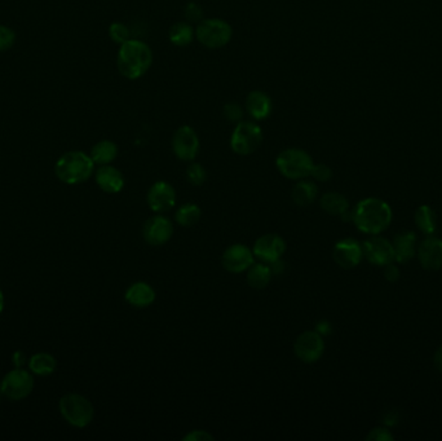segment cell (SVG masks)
<instances>
[{
	"mask_svg": "<svg viewBox=\"0 0 442 441\" xmlns=\"http://www.w3.org/2000/svg\"><path fill=\"white\" fill-rule=\"evenodd\" d=\"M390 204L379 198H366L352 211V221L358 230L367 234H379L391 224Z\"/></svg>",
	"mask_w": 442,
	"mask_h": 441,
	"instance_id": "6da1fadb",
	"label": "cell"
},
{
	"mask_svg": "<svg viewBox=\"0 0 442 441\" xmlns=\"http://www.w3.org/2000/svg\"><path fill=\"white\" fill-rule=\"evenodd\" d=\"M153 62V53L146 43L129 39L120 44L117 65L123 77L137 79L143 77Z\"/></svg>",
	"mask_w": 442,
	"mask_h": 441,
	"instance_id": "7a4b0ae2",
	"label": "cell"
},
{
	"mask_svg": "<svg viewBox=\"0 0 442 441\" xmlns=\"http://www.w3.org/2000/svg\"><path fill=\"white\" fill-rule=\"evenodd\" d=\"M94 162L83 152H69L56 162L55 172L62 183L77 186L87 181L94 172Z\"/></svg>",
	"mask_w": 442,
	"mask_h": 441,
	"instance_id": "3957f363",
	"label": "cell"
},
{
	"mask_svg": "<svg viewBox=\"0 0 442 441\" xmlns=\"http://www.w3.org/2000/svg\"><path fill=\"white\" fill-rule=\"evenodd\" d=\"M276 164L282 176L291 180H301L311 176L315 162L306 150L290 148L278 154Z\"/></svg>",
	"mask_w": 442,
	"mask_h": 441,
	"instance_id": "277c9868",
	"label": "cell"
},
{
	"mask_svg": "<svg viewBox=\"0 0 442 441\" xmlns=\"http://www.w3.org/2000/svg\"><path fill=\"white\" fill-rule=\"evenodd\" d=\"M59 407L64 419L78 428H83L94 419V410L91 401L79 393H68L61 398Z\"/></svg>",
	"mask_w": 442,
	"mask_h": 441,
	"instance_id": "5b68a950",
	"label": "cell"
},
{
	"mask_svg": "<svg viewBox=\"0 0 442 441\" xmlns=\"http://www.w3.org/2000/svg\"><path fill=\"white\" fill-rule=\"evenodd\" d=\"M263 143V131L254 122H239L230 137L233 152L239 155H248L259 149Z\"/></svg>",
	"mask_w": 442,
	"mask_h": 441,
	"instance_id": "8992f818",
	"label": "cell"
},
{
	"mask_svg": "<svg viewBox=\"0 0 442 441\" xmlns=\"http://www.w3.org/2000/svg\"><path fill=\"white\" fill-rule=\"evenodd\" d=\"M231 26L220 18L202 20L197 27V39L208 48H221L231 39Z\"/></svg>",
	"mask_w": 442,
	"mask_h": 441,
	"instance_id": "52a82bcc",
	"label": "cell"
},
{
	"mask_svg": "<svg viewBox=\"0 0 442 441\" xmlns=\"http://www.w3.org/2000/svg\"><path fill=\"white\" fill-rule=\"evenodd\" d=\"M33 388H34V379L31 374L22 370L21 368H17L9 372L8 374H6L0 386L3 395L15 401L27 398L31 393Z\"/></svg>",
	"mask_w": 442,
	"mask_h": 441,
	"instance_id": "ba28073f",
	"label": "cell"
},
{
	"mask_svg": "<svg viewBox=\"0 0 442 441\" xmlns=\"http://www.w3.org/2000/svg\"><path fill=\"white\" fill-rule=\"evenodd\" d=\"M294 352L299 360L306 364L317 363L325 352L322 335L315 330L301 332L294 343Z\"/></svg>",
	"mask_w": 442,
	"mask_h": 441,
	"instance_id": "9c48e42d",
	"label": "cell"
},
{
	"mask_svg": "<svg viewBox=\"0 0 442 441\" xmlns=\"http://www.w3.org/2000/svg\"><path fill=\"white\" fill-rule=\"evenodd\" d=\"M173 234V225L169 218L155 215L145 221L143 237L152 246H162L170 241Z\"/></svg>",
	"mask_w": 442,
	"mask_h": 441,
	"instance_id": "30bf717a",
	"label": "cell"
},
{
	"mask_svg": "<svg viewBox=\"0 0 442 441\" xmlns=\"http://www.w3.org/2000/svg\"><path fill=\"white\" fill-rule=\"evenodd\" d=\"M173 153L181 161H193L196 160L199 152V139L196 131L189 126L180 127L172 139Z\"/></svg>",
	"mask_w": 442,
	"mask_h": 441,
	"instance_id": "8fae6325",
	"label": "cell"
},
{
	"mask_svg": "<svg viewBox=\"0 0 442 441\" xmlns=\"http://www.w3.org/2000/svg\"><path fill=\"white\" fill-rule=\"evenodd\" d=\"M252 251L256 258L263 260L264 263L272 264L280 260L282 255L285 254L286 242L281 236L268 233L256 239Z\"/></svg>",
	"mask_w": 442,
	"mask_h": 441,
	"instance_id": "7c38bea8",
	"label": "cell"
},
{
	"mask_svg": "<svg viewBox=\"0 0 442 441\" xmlns=\"http://www.w3.org/2000/svg\"><path fill=\"white\" fill-rule=\"evenodd\" d=\"M254 251L242 244L228 247L221 256L222 267L230 273H242L254 264Z\"/></svg>",
	"mask_w": 442,
	"mask_h": 441,
	"instance_id": "4fadbf2b",
	"label": "cell"
},
{
	"mask_svg": "<svg viewBox=\"0 0 442 441\" xmlns=\"http://www.w3.org/2000/svg\"><path fill=\"white\" fill-rule=\"evenodd\" d=\"M364 258L362 245L353 238H344L334 247V260L344 270L356 268Z\"/></svg>",
	"mask_w": 442,
	"mask_h": 441,
	"instance_id": "5bb4252c",
	"label": "cell"
},
{
	"mask_svg": "<svg viewBox=\"0 0 442 441\" xmlns=\"http://www.w3.org/2000/svg\"><path fill=\"white\" fill-rule=\"evenodd\" d=\"M176 204V192L170 183L157 181L148 192V204L157 214L170 211Z\"/></svg>",
	"mask_w": 442,
	"mask_h": 441,
	"instance_id": "9a60e30c",
	"label": "cell"
},
{
	"mask_svg": "<svg viewBox=\"0 0 442 441\" xmlns=\"http://www.w3.org/2000/svg\"><path fill=\"white\" fill-rule=\"evenodd\" d=\"M362 251L366 259L374 265H387L394 260L393 245L385 238H369L362 245Z\"/></svg>",
	"mask_w": 442,
	"mask_h": 441,
	"instance_id": "2e32d148",
	"label": "cell"
},
{
	"mask_svg": "<svg viewBox=\"0 0 442 441\" xmlns=\"http://www.w3.org/2000/svg\"><path fill=\"white\" fill-rule=\"evenodd\" d=\"M418 258L422 267L428 271L442 268V241L440 238L428 237L418 247Z\"/></svg>",
	"mask_w": 442,
	"mask_h": 441,
	"instance_id": "e0dca14e",
	"label": "cell"
},
{
	"mask_svg": "<svg viewBox=\"0 0 442 441\" xmlns=\"http://www.w3.org/2000/svg\"><path fill=\"white\" fill-rule=\"evenodd\" d=\"M96 183L105 193H120L124 187V178L118 169L105 164L96 172Z\"/></svg>",
	"mask_w": 442,
	"mask_h": 441,
	"instance_id": "ac0fdd59",
	"label": "cell"
},
{
	"mask_svg": "<svg viewBox=\"0 0 442 441\" xmlns=\"http://www.w3.org/2000/svg\"><path fill=\"white\" fill-rule=\"evenodd\" d=\"M124 299L129 306L135 308H146L152 306L155 300L154 288L146 282H135L127 288Z\"/></svg>",
	"mask_w": 442,
	"mask_h": 441,
	"instance_id": "d6986e66",
	"label": "cell"
},
{
	"mask_svg": "<svg viewBox=\"0 0 442 441\" xmlns=\"http://www.w3.org/2000/svg\"><path fill=\"white\" fill-rule=\"evenodd\" d=\"M246 108L248 114L256 119L263 120L268 118L272 113V100L266 94L262 91H254L247 96Z\"/></svg>",
	"mask_w": 442,
	"mask_h": 441,
	"instance_id": "ffe728a7",
	"label": "cell"
},
{
	"mask_svg": "<svg viewBox=\"0 0 442 441\" xmlns=\"http://www.w3.org/2000/svg\"><path fill=\"white\" fill-rule=\"evenodd\" d=\"M394 260L399 263L410 262L417 251V237L411 232L400 233L393 242Z\"/></svg>",
	"mask_w": 442,
	"mask_h": 441,
	"instance_id": "44dd1931",
	"label": "cell"
},
{
	"mask_svg": "<svg viewBox=\"0 0 442 441\" xmlns=\"http://www.w3.org/2000/svg\"><path fill=\"white\" fill-rule=\"evenodd\" d=\"M318 195V188L313 181L304 180L301 178L299 183L295 184V187L292 188V193L291 197L294 200V202L300 206V207H308L313 204Z\"/></svg>",
	"mask_w": 442,
	"mask_h": 441,
	"instance_id": "7402d4cb",
	"label": "cell"
},
{
	"mask_svg": "<svg viewBox=\"0 0 442 441\" xmlns=\"http://www.w3.org/2000/svg\"><path fill=\"white\" fill-rule=\"evenodd\" d=\"M272 277V268L269 264H252L247 270V284L250 285V288L263 290L271 284Z\"/></svg>",
	"mask_w": 442,
	"mask_h": 441,
	"instance_id": "603a6c76",
	"label": "cell"
},
{
	"mask_svg": "<svg viewBox=\"0 0 442 441\" xmlns=\"http://www.w3.org/2000/svg\"><path fill=\"white\" fill-rule=\"evenodd\" d=\"M320 204L323 211L330 214L332 216H341L349 210L348 200L338 192H327L321 197Z\"/></svg>",
	"mask_w": 442,
	"mask_h": 441,
	"instance_id": "cb8c5ba5",
	"label": "cell"
},
{
	"mask_svg": "<svg viewBox=\"0 0 442 441\" xmlns=\"http://www.w3.org/2000/svg\"><path fill=\"white\" fill-rule=\"evenodd\" d=\"M117 155H118V146L110 140H102L94 145L90 157L92 158L94 164L105 166L114 161Z\"/></svg>",
	"mask_w": 442,
	"mask_h": 441,
	"instance_id": "d4e9b609",
	"label": "cell"
},
{
	"mask_svg": "<svg viewBox=\"0 0 442 441\" xmlns=\"http://www.w3.org/2000/svg\"><path fill=\"white\" fill-rule=\"evenodd\" d=\"M414 220L417 224L418 228L425 233L427 236L432 234L436 230L437 227V218H436V214H434V209H431L429 206H420L415 212V216H414Z\"/></svg>",
	"mask_w": 442,
	"mask_h": 441,
	"instance_id": "484cf974",
	"label": "cell"
},
{
	"mask_svg": "<svg viewBox=\"0 0 442 441\" xmlns=\"http://www.w3.org/2000/svg\"><path fill=\"white\" fill-rule=\"evenodd\" d=\"M56 366H57L56 358L45 352L36 354L34 356H31L29 361L30 370L38 375H50L55 372Z\"/></svg>",
	"mask_w": 442,
	"mask_h": 441,
	"instance_id": "4316f807",
	"label": "cell"
},
{
	"mask_svg": "<svg viewBox=\"0 0 442 441\" xmlns=\"http://www.w3.org/2000/svg\"><path fill=\"white\" fill-rule=\"evenodd\" d=\"M201 216H202V211L198 204H185L176 211L175 219L181 227L189 228V227L196 225L197 223L201 220Z\"/></svg>",
	"mask_w": 442,
	"mask_h": 441,
	"instance_id": "83f0119b",
	"label": "cell"
},
{
	"mask_svg": "<svg viewBox=\"0 0 442 441\" xmlns=\"http://www.w3.org/2000/svg\"><path fill=\"white\" fill-rule=\"evenodd\" d=\"M171 42L178 47H185L190 44L194 36V30L187 22H176L171 26L170 33Z\"/></svg>",
	"mask_w": 442,
	"mask_h": 441,
	"instance_id": "f1b7e54d",
	"label": "cell"
},
{
	"mask_svg": "<svg viewBox=\"0 0 442 441\" xmlns=\"http://www.w3.org/2000/svg\"><path fill=\"white\" fill-rule=\"evenodd\" d=\"M187 178L192 186L201 187V186H204V181L207 178V172L204 170L202 164L192 163L187 169Z\"/></svg>",
	"mask_w": 442,
	"mask_h": 441,
	"instance_id": "f546056e",
	"label": "cell"
},
{
	"mask_svg": "<svg viewBox=\"0 0 442 441\" xmlns=\"http://www.w3.org/2000/svg\"><path fill=\"white\" fill-rule=\"evenodd\" d=\"M109 35H110V38L114 42L118 43V44H123V43L129 41L131 33H129L128 26L124 25V24H120V22H114L109 27Z\"/></svg>",
	"mask_w": 442,
	"mask_h": 441,
	"instance_id": "4dcf8cb0",
	"label": "cell"
},
{
	"mask_svg": "<svg viewBox=\"0 0 442 441\" xmlns=\"http://www.w3.org/2000/svg\"><path fill=\"white\" fill-rule=\"evenodd\" d=\"M16 41V34L7 26L0 25V52L8 51Z\"/></svg>",
	"mask_w": 442,
	"mask_h": 441,
	"instance_id": "1f68e13d",
	"label": "cell"
},
{
	"mask_svg": "<svg viewBox=\"0 0 442 441\" xmlns=\"http://www.w3.org/2000/svg\"><path fill=\"white\" fill-rule=\"evenodd\" d=\"M224 117L229 122H238L243 117V109L239 106L237 102H229L224 106Z\"/></svg>",
	"mask_w": 442,
	"mask_h": 441,
	"instance_id": "d6a6232c",
	"label": "cell"
},
{
	"mask_svg": "<svg viewBox=\"0 0 442 441\" xmlns=\"http://www.w3.org/2000/svg\"><path fill=\"white\" fill-rule=\"evenodd\" d=\"M311 176L317 180V181L325 183V181H329L332 178V170L327 164H323V163L315 164L313 169H312V172H311Z\"/></svg>",
	"mask_w": 442,
	"mask_h": 441,
	"instance_id": "836d02e7",
	"label": "cell"
},
{
	"mask_svg": "<svg viewBox=\"0 0 442 441\" xmlns=\"http://www.w3.org/2000/svg\"><path fill=\"white\" fill-rule=\"evenodd\" d=\"M204 12L197 3H189L185 8V18L187 22H199L202 21Z\"/></svg>",
	"mask_w": 442,
	"mask_h": 441,
	"instance_id": "e575fe53",
	"label": "cell"
},
{
	"mask_svg": "<svg viewBox=\"0 0 442 441\" xmlns=\"http://www.w3.org/2000/svg\"><path fill=\"white\" fill-rule=\"evenodd\" d=\"M366 440H375V441H388L393 440V435H392L385 427H378L371 430L370 433L367 435Z\"/></svg>",
	"mask_w": 442,
	"mask_h": 441,
	"instance_id": "d590c367",
	"label": "cell"
},
{
	"mask_svg": "<svg viewBox=\"0 0 442 441\" xmlns=\"http://www.w3.org/2000/svg\"><path fill=\"white\" fill-rule=\"evenodd\" d=\"M213 440V436L211 433L204 431V430H194L192 433H187V436H184V441H208Z\"/></svg>",
	"mask_w": 442,
	"mask_h": 441,
	"instance_id": "8d00e7d4",
	"label": "cell"
},
{
	"mask_svg": "<svg viewBox=\"0 0 442 441\" xmlns=\"http://www.w3.org/2000/svg\"><path fill=\"white\" fill-rule=\"evenodd\" d=\"M384 276L385 279L390 281V282H396V281L400 279V270L397 265L394 264H387L385 265V270H384Z\"/></svg>",
	"mask_w": 442,
	"mask_h": 441,
	"instance_id": "74e56055",
	"label": "cell"
},
{
	"mask_svg": "<svg viewBox=\"0 0 442 441\" xmlns=\"http://www.w3.org/2000/svg\"><path fill=\"white\" fill-rule=\"evenodd\" d=\"M317 332L320 335H327L332 332V325L327 323V321H321V323L317 325Z\"/></svg>",
	"mask_w": 442,
	"mask_h": 441,
	"instance_id": "f35d334b",
	"label": "cell"
},
{
	"mask_svg": "<svg viewBox=\"0 0 442 441\" xmlns=\"http://www.w3.org/2000/svg\"><path fill=\"white\" fill-rule=\"evenodd\" d=\"M434 365H436V368L440 370L442 373V346L439 347V349L436 351V354H434Z\"/></svg>",
	"mask_w": 442,
	"mask_h": 441,
	"instance_id": "ab89813d",
	"label": "cell"
},
{
	"mask_svg": "<svg viewBox=\"0 0 442 441\" xmlns=\"http://www.w3.org/2000/svg\"><path fill=\"white\" fill-rule=\"evenodd\" d=\"M26 356L24 355V352H16L13 355V364L16 368H21L24 363H25Z\"/></svg>",
	"mask_w": 442,
	"mask_h": 441,
	"instance_id": "60d3db41",
	"label": "cell"
},
{
	"mask_svg": "<svg viewBox=\"0 0 442 441\" xmlns=\"http://www.w3.org/2000/svg\"><path fill=\"white\" fill-rule=\"evenodd\" d=\"M396 421H397V413L394 412V410H391V412H388L385 416H384V424H396Z\"/></svg>",
	"mask_w": 442,
	"mask_h": 441,
	"instance_id": "b9f144b4",
	"label": "cell"
},
{
	"mask_svg": "<svg viewBox=\"0 0 442 441\" xmlns=\"http://www.w3.org/2000/svg\"><path fill=\"white\" fill-rule=\"evenodd\" d=\"M3 308H4V295H3V293H1V290H0V314H1Z\"/></svg>",
	"mask_w": 442,
	"mask_h": 441,
	"instance_id": "7bdbcfd3",
	"label": "cell"
}]
</instances>
